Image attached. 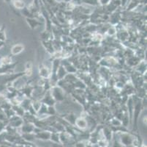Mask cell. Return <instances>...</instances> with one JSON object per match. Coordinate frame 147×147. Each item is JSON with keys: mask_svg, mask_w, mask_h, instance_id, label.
Masks as SVG:
<instances>
[{"mask_svg": "<svg viewBox=\"0 0 147 147\" xmlns=\"http://www.w3.org/2000/svg\"><path fill=\"white\" fill-rule=\"evenodd\" d=\"M51 93L53 96V98L56 100L61 101V100H63V99H64L63 90L59 87H53Z\"/></svg>", "mask_w": 147, "mask_h": 147, "instance_id": "1", "label": "cell"}, {"mask_svg": "<svg viewBox=\"0 0 147 147\" xmlns=\"http://www.w3.org/2000/svg\"><path fill=\"white\" fill-rule=\"evenodd\" d=\"M24 45L21 44L14 45L13 47L11 48V54L13 55H19L21 52H22V51H24Z\"/></svg>", "mask_w": 147, "mask_h": 147, "instance_id": "2", "label": "cell"}, {"mask_svg": "<svg viewBox=\"0 0 147 147\" xmlns=\"http://www.w3.org/2000/svg\"><path fill=\"white\" fill-rule=\"evenodd\" d=\"M75 123H76V125L78 127L81 128L82 129L87 127V122L83 118V117L78 118V119L75 121Z\"/></svg>", "mask_w": 147, "mask_h": 147, "instance_id": "3", "label": "cell"}, {"mask_svg": "<svg viewBox=\"0 0 147 147\" xmlns=\"http://www.w3.org/2000/svg\"><path fill=\"white\" fill-rule=\"evenodd\" d=\"M49 71L48 70V68L45 66H43L42 68L40 69V75L42 78H48L49 77Z\"/></svg>", "mask_w": 147, "mask_h": 147, "instance_id": "4", "label": "cell"}, {"mask_svg": "<svg viewBox=\"0 0 147 147\" xmlns=\"http://www.w3.org/2000/svg\"><path fill=\"white\" fill-rule=\"evenodd\" d=\"M15 5L17 8H22L24 6V2H22L21 1H16L15 2Z\"/></svg>", "mask_w": 147, "mask_h": 147, "instance_id": "5", "label": "cell"}, {"mask_svg": "<svg viewBox=\"0 0 147 147\" xmlns=\"http://www.w3.org/2000/svg\"><path fill=\"white\" fill-rule=\"evenodd\" d=\"M112 124H113L114 125H115V126H119V125L122 124V123H121V122H120L119 120L116 119V118L112 120Z\"/></svg>", "mask_w": 147, "mask_h": 147, "instance_id": "6", "label": "cell"}]
</instances>
